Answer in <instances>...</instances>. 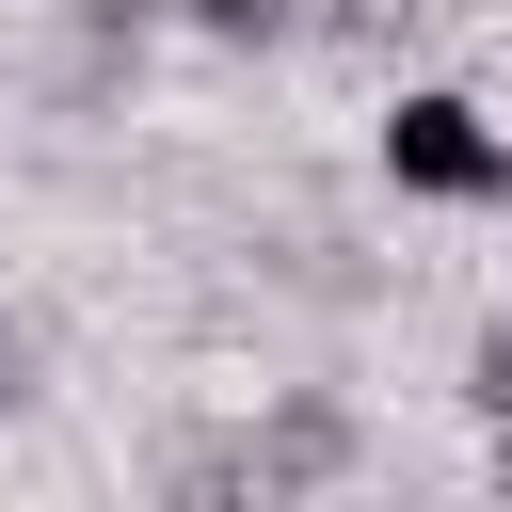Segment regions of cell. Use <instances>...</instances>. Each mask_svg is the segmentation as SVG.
Wrapping results in <instances>:
<instances>
[{"instance_id": "4", "label": "cell", "mask_w": 512, "mask_h": 512, "mask_svg": "<svg viewBox=\"0 0 512 512\" xmlns=\"http://www.w3.org/2000/svg\"><path fill=\"white\" fill-rule=\"evenodd\" d=\"M480 432H496V464H512V320L480 336Z\"/></svg>"}, {"instance_id": "6", "label": "cell", "mask_w": 512, "mask_h": 512, "mask_svg": "<svg viewBox=\"0 0 512 512\" xmlns=\"http://www.w3.org/2000/svg\"><path fill=\"white\" fill-rule=\"evenodd\" d=\"M0 384H16V320H0Z\"/></svg>"}, {"instance_id": "5", "label": "cell", "mask_w": 512, "mask_h": 512, "mask_svg": "<svg viewBox=\"0 0 512 512\" xmlns=\"http://www.w3.org/2000/svg\"><path fill=\"white\" fill-rule=\"evenodd\" d=\"M144 16H176V0H80V32H112V48H128Z\"/></svg>"}, {"instance_id": "1", "label": "cell", "mask_w": 512, "mask_h": 512, "mask_svg": "<svg viewBox=\"0 0 512 512\" xmlns=\"http://www.w3.org/2000/svg\"><path fill=\"white\" fill-rule=\"evenodd\" d=\"M384 176L416 192V208H512V128L480 112V96H400L384 112Z\"/></svg>"}, {"instance_id": "2", "label": "cell", "mask_w": 512, "mask_h": 512, "mask_svg": "<svg viewBox=\"0 0 512 512\" xmlns=\"http://www.w3.org/2000/svg\"><path fill=\"white\" fill-rule=\"evenodd\" d=\"M320 480H352V416L336 400H272L240 448L176 464V496H320Z\"/></svg>"}, {"instance_id": "3", "label": "cell", "mask_w": 512, "mask_h": 512, "mask_svg": "<svg viewBox=\"0 0 512 512\" xmlns=\"http://www.w3.org/2000/svg\"><path fill=\"white\" fill-rule=\"evenodd\" d=\"M176 16H192V32H224V48H272V32H288V0H176Z\"/></svg>"}]
</instances>
